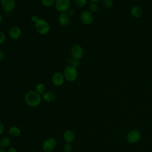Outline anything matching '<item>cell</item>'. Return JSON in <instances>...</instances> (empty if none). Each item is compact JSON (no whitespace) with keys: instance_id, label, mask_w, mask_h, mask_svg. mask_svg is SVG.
Returning <instances> with one entry per match:
<instances>
[{"instance_id":"cell-13","label":"cell","mask_w":152,"mask_h":152,"mask_svg":"<svg viewBox=\"0 0 152 152\" xmlns=\"http://www.w3.org/2000/svg\"><path fill=\"white\" fill-rule=\"evenodd\" d=\"M63 139L66 143H72L75 139V135L74 131L71 129H66L63 133Z\"/></svg>"},{"instance_id":"cell-25","label":"cell","mask_w":152,"mask_h":152,"mask_svg":"<svg viewBox=\"0 0 152 152\" xmlns=\"http://www.w3.org/2000/svg\"><path fill=\"white\" fill-rule=\"evenodd\" d=\"M6 39V35L4 32L0 30V45L4 43Z\"/></svg>"},{"instance_id":"cell-32","label":"cell","mask_w":152,"mask_h":152,"mask_svg":"<svg viewBox=\"0 0 152 152\" xmlns=\"http://www.w3.org/2000/svg\"><path fill=\"white\" fill-rule=\"evenodd\" d=\"M91 2H93V3H96V2H99V1H100V0H90Z\"/></svg>"},{"instance_id":"cell-15","label":"cell","mask_w":152,"mask_h":152,"mask_svg":"<svg viewBox=\"0 0 152 152\" xmlns=\"http://www.w3.org/2000/svg\"><path fill=\"white\" fill-rule=\"evenodd\" d=\"M130 12H131V15L136 18H141L143 14L142 10L141 8V7H140L137 5L132 6L131 8Z\"/></svg>"},{"instance_id":"cell-14","label":"cell","mask_w":152,"mask_h":152,"mask_svg":"<svg viewBox=\"0 0 152 152\" xmlns=\"http://www.w3.org/2000/svg\"><path fill=\"white\" fill-rule=\"evenodd\" d=\"M42 100L48 103H51L55 101L56 99V94L51 91H47L44 93L42 96Z\"/></svg>"},{"instance_id":"cell-26","label":"cell","mask_w":152,"mask_h":152,"mask_svg":"<svg viewBox=\"0 0 152 152\" xmlns=\"http://www.w3.org/2000/svg\"><path fill=\"white\" fill-rule=\"evenodd\" d=\"M66 12L67 13V14H68L70 17H72V16H74V15H75V10H74L73 8H69Z\"/></svg>"},{"instance_id":"cell-27","label":"cell","mask_w":152,"mask_h":152,"mask_svg":"<svg viewBox=\"0 0 152 152\" xmlns=\"http://www.w3.org/2000/svg\"><path fill=\"white\" fill-rule=\"evenodd\" d=\"M39 19V18L38 16H37V15H36V14L32 15L31 16V17H30L31 21L33 23H35Z\"/></svg>"},{"instance_id":"cell-19","label":"cell","mask_w":152,"mask_h":152,"mask_svg":"<svg viewBox=\"0 0 152 152\" xmlns=\"http://www.w3.org/2000/svg\"><path fill=\"white\" fill-rule=\"evenodd\" d=\"M42 5L45 7H50L55 4L56 0H40Z\"/></svg>"},{"instance_id":"cell-8","label":"cell","mask_w":152,"mask_h":152,"mask_svg":"<svg viewBox=\"0 0 152 152\" xmlns=\"http://www.w3.org/2000/svg\"><path fill=\"white\" fill-rule=\"evenodd\" d=\"M80 20L81 22L85 25L91 24L94 20V17L93 13L90 11L85 10L83 11L80 15Z\"/></svg>"},{"instance_id":"cell-33","label":"cell","mask_w":152,"mask_h":152,"mask_svg":"<svg viewBox=\"0 0 152 152\" xmlns=\"http://www.w3.org/2000/svg\"><path fill=\"white\" fill-rule=\"evenodd\" d=\"M0 152H6V151H5V148L0 147Z\"/></svg>"},{"instance_id":"cell-24","label":"cell","mask_w":152,"mask_h":152,"mask_svg":"<svg viewBox=\"0 0 152 152\" xmlns=\"http://www.w3.org/2000/svg\"><path fill=\"white\" fill-rule=\"evenodd\" d=\"M73 150V146L71 143H66L64 146V152H72Z\"/></svg>"},{"instance_id":"cell-16","label":"cell","mask_w":152,"mask_h":152,"mask_svg":"<svg viewBox=\"0 0 152 152\" xmlns=\"http://www.w3.org/2000/svg\"><path fill=\"white\" fill-rule=\"evenodd\" d=\"M10 134L14 137H18L21 134L20 129L17 126H12L9 129Z\"/></svg>"},{"instance_id":"cell-11","label":"cell","mask_w":152,"mask_h":152,"mask_svg":"<svg viewBox=\"0 0 152 152\" xmlns=\"http://www.w3.org/2000/svg\"><path fill=\"white\" fill-rule=\"evenodd\" d=\"M141 138V133L139 131L134 129L130 131L126 136V140L129 143H135Z\"/></svg>"},{"instance_id":"cell-10","label":"cell","mask_w":152,"mask_h":152,"mask_svg":"<svg viewBox=\"0 0 152 152\" xmlns=\"http://www.w3.org/2000/svg\"><path fill=\"white\" fill-rule=\"evenodd\" d=\"M22 34L21 29L18 26H11L8 31L9 37L12 40L18 39Z\"/></svg>"},{"instance_id":"cell-4","label":"cell","mask_w":152,"mask_h":152,"mask_svg":"<svg viewBox=\"0 0 152 152\" xmlns=\"http://www.w3.org/2000/svg\"><path fill=\"white\" fill-rule=\"evenodd\" d=\"M70 5L71 0H56L54 4L56 10L60 13L66 12Z\"/></svg>"},{"instance_id":"cell-18","label":"cell","mask_w":152,"mask_h":152,"mask_svg":"<svg viewBox=\"0 0 152 152\" xmlns=\"http://www.w3.org/2000/svg\"><path fill=\"white\" fill-rule=\"evenodd\" d=\"M46 88L45 84L42 83H38L35 87V91H37L40 95L43 94L44 93H45L46 91Z\"/></svg>"},{"instance_id":"cell-23","label":"cell","mask_w":152,"mask_h":152,"mask_svg":"<svg viewBox=\"0 0 152 152\" xmlns=\"http://www.w3.org/2000/svg\"><path fill=\"white\" fill-rule=\"evenodd\" d=\"M102 4L105 8H110L113 5V2L112 0H103Z\"/></svg>"},{"instance_id":"cell-21","label":"cell","mask_w":152,"mask_h":152,"mask_svg":"<svg viewBox=\"0 0 152 152\" xmlns=\"http://www.w3.org/2000/svg\"><path fill=\"white\" fill-rule=\"evenodd\" d=\"M75 4L79 8H83L87 3V0H74Z\"/></svg>"},{"instance_id":"cell-28","label":"cell","mask_w":152,"mask_h":152,"mask_svg":"<svg viewBox=\"0 0 152 152\" xmlns=\"http://www.w3.org/2000/svg\"><path fill=\"white\" fill-rule=\"evenodd\" d=\"M5 130V126L4 125L0 122V136L2 135V134L4 133Z\"/></svg>"},{"instance_id":"cell-7","label":"cell","mask_w":152,"mask_h":152,"mask_svg":"<svg viewBox=\"0 0 152 152\" xmlns=\"http://www.w3.org/2000/svg\"><path fill=\"white\" fill-rule=\"evenodd\" d=\"M52 83L56 87H60L62 86L65 81L64 74L61 72L57 71L53 74L51 78Z\"/></svg>"},{"instance_id":"cell-31","label":"cell","mask_w":152,"mask_h":152,"mask_svg":"<svg viewBox=\"0 0 152 152\" xmlns=\"http://www.w3.org/2000/svg\"><path fill=\"white\" fill-rule=\"evenodd\" d=\"M2 21H3V17L1 15V14L0 13V24L2 23Z\"/></svg>"},{"instance_id":"cell-2","label":"cell","mask_w":152,"mask_h":152,"mask_svg":"<svg viewBox=\"0 0 152 152\" xmlns=\"http://www.w3.org/2000/svg\"><path fill=\"white\" fill-rule=\"evenodd\" d=\"M34 28L36 31L41 35H45L50 31V25L49 23L45 19L42 18H39L34 23Z\"/></svg>"},{"instance_id":"cell-6","label":"cell","mask_w":152,"mask_h":152,"mask_svg":"<svg viewBox=\"0 0 152 152\" xmlns=\"http://www.w3.org/2000/svg\"><path fill=\"white\" fill-rule=\"evenodd\" d=\"M70 53L72 58L77 60H80L83 56L84 50L81 45L76 44L72 46Z\"/></svg>"},{"instance_id":"cell-5","label":"cell","mask_w":152,"mask_h":152,"mask_svg":"<svg viewBox=\"0 0 152 152\" xmlns=\"http://www.w3.org/2000/svg\"><path fill=\"white\" fill-rule=\"evenodd\" d=\"M56 147V141L53 137H48L42 143V149L45 152H52Z\"/></svg>"},{"instance_id":"cell-29","label":"cell","mask_w":152,"mask_h":152,"mask_svg":"<svg viewBox=\"0 0 152 152\" xmlns=\"http://www.w3.org/2000/svg\"><path fill=\"white\" fill-rule=\"evenodd\" d=\"M4 56H5V55H4V52L2 50H0V62H1L4 59Z\"/></svg>"},{"instance_id":"cell-22","label":"cell","mask_w":152,"mask_h":152,"mask_svg":"<svg viewBox=\"0 0 152 152\" xmlns=\"http://www.w3.org/2000/svg\"><path fill=\"white\" fill-rule=\"evenodd\" d=\"M98 10V5L96 3H93L91 2L90 5H89V11L91 12V13H94L96 12Z\"/></svg>"},{"instance_id":"cell-3","label":"cell","mask_w":152,"mask_h":152,"mask_svg":"<svg viewBox=\"0 0 152 152\" xmlns=\"http://www.w3.org/2000/svg\"><path fill=\"white\" fill-rule=\"evenodd\" d=\"M63 74L65 80L68 82H74L78 77L77 68L69 65L64 68Z\"/></svg>"},{"instance_id":"cell-12","label":"cell","mask_w":152,"mask_h":152,"mask_svg":"<svg viewBox=\"0 0 152 152\" xmlns=\"http://www.w3.org/2000/svg\"><path fill=\"white\" fill-rule=\"evenodd\" d=\"M58 20L61 26L66 27L70 24L71 17L67 14L66 12H62L58 15Z\"/></svg>"},{"instance_id":"cell-20","label":"cell","mask_w":152,"mask_h":152,"mask_svg":"<svg viewBox=\"0 0 152 152\" xmlns=\"http://www.w3.org/2000/svg\"><path fill=\"white\" fill-rule=\"evenodd\" d=\"M68 62L69 63V65H72L75 68H78L80 66V61L79 60H77L73 58H69L68 60Z\"/></svg>"},{"instance_id":"cell-30","label":"cell","mask_w":152,"mask_h":152,"mask_svg":"<svg viewBox=\"0 0 152 152\" xmlns=\"http://www.w3.org/2000/svg\"><path fill=\"white\" fill-rule=\"evenodd\" d=\"M7 152H17V149L15 147H10L8 150Z\"/></svg>"},{"instance_id":"cell-1","label":"cell","mask_w":152,"mask_h":152,"mask_svg":"<svg viewBox=\"0 0 152 152\" xmlns=\"http://www.w3.org/2000/svg\"><path fill=\"white\" fill-rule=\"evenodd\" d=\"M42 100V96L35 90L28 91L24 96V101L26 104L31 107L39 106Z\"/></svg>"},{"instance_id":"cell-9","label":"cell","mask_w":152,"mask_h":152,"mask_svg":"<svg viewBox=\"0 0 152 152\" xmlns=\"http://www.w3.org/2000/svg\"><path fill=\"white\" fill-rule=\"evenodd\" d=\"M0 4L2 8L8 12L12 11L16 6L15 0H0Z\"/></svg>"},{"instance_id":"cell-17","label":"cell","mask_w":152,"mask_h":152,"mask_svg":"<svg viewBox=\"0 0 152 152\" xmlns=\"http://www.w3.org/2000/svg\"><path fill=\"white\" fill-rule=\"evenodd\" d=\"M11 144V139L8 137H4L0 139V147L7 148Z\"/></svg>"}]
</instances>
